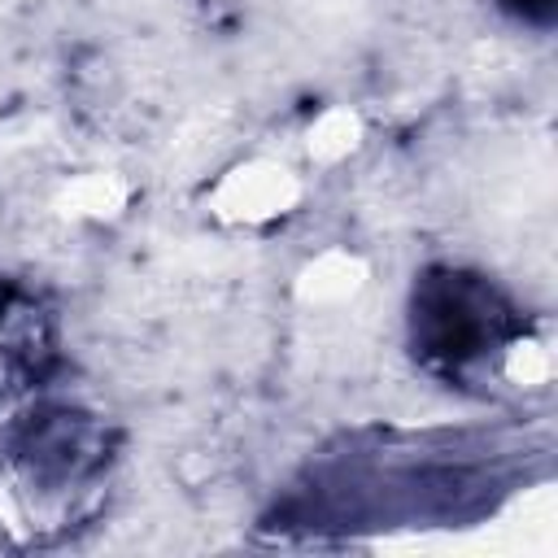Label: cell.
Listing matches in <instances>:
<instances>
[{
    "instance_id": "1",
    "label": "cell",
    "mask_w": 558,
    "mask_h": 558,
    "mask_svg": "<svg viewBox=\"0 0 558 558\" xmlns=\"http://www.w3.org/2000/svg\"><path fill=\"white\" fill-rule=\"evenodd\" d=\"M501 323L506 310L497 305V296L466 275L427 279L414 301V340L432 362L445 366H462L484 353V344L501 336Z\"/></svg>"
},
{
    "instance_id": "2",
    "label": "cell",
    "mask_w": 558,
    "mask_h": 558,
    "mask_svg": "<svg viewBox=\"0 0 558 558\" xmlns=\"http://www.w3.org/2000/svg\"><path fill=\"white\" fill-rule=\"evenodd\" d=\"M549 9H554V0H523L527 17H549Z\"/></svg>"
}]
</instances>
